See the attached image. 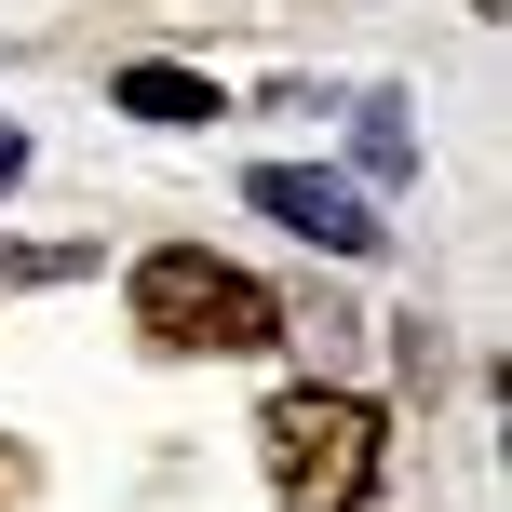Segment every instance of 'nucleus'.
Segmentation results:
<instances>
[{"mask_svg": "<svg viewBox=\"0 0 512 512\" xmlns=\"http://www.w3.org/2000/svg\"><path fill=\"white\" fill-rule=\"evenodd\" d=\"M364 162H378V176H405V162H418V135H405V95H364Z\"/></svg>", "mask_w": 512, "mask_h": 512, "instance_id": "39448f33", "label": "nucleus"}, {"mask_svg": "<svg viewBox=\"0 0 512 512\" xmlns=\"http://www.w3.org/2000/svg\"><path fill=\"white\" fill-rule=\"evenodd\" d=\"M122 297H135V324L162 351H270L283 337V297L256 270H230V256H203V243H149Z\"/></svg>", "mask_w": 512, "mask_h": 512, "instance_id": "f03ea898", "label": "nucleus"}, {"mask_svg": "<svg viewBox=\"0 0 512 512\" xmlns=\"http://www.w3.org/2000/svg\"><path fill=\"white\" fill-rule=\"evenodd\" d=\"M108 108H135V122H162V135H189V122H216V81H189V68H108Z\"/></svg>", "mask_w": 512, "mask_h": 512, "instance_id": "20e7f679", "label": "nucleus"}, {"mask_svg": "<svg viewBox=\"0 0 512 512\" xmlns=\"http://www.w3.org/2000/svg\"><path fill=\"white\" fill-rule=\"evenodd\" d=\"M243 203L270 216V230L324 243V256H378V243H391V216L364 203L351 176H324V162H256V176H243Z\"/></svg>", "mask_w": 512, "mask_h": 512, "instance_id": "7ed1b4c3", "label": "nucleus"}, {"mask_svg": "<svg viewBox=\"0 0 512 512\" xmlns=\"http://www.w3.org/2000/svg\"><path fill=\"white\" fill-rule=\"evenodd\" d=\"M256 459H270V499H283V512H378L391 432H378V405H364V391L297 378V391H270V405H256Z\"/></svg>", "mask_w": 512, "mask_h": 512, "instance_id": "f257e3e1", "label": "nucleus"}, {"mask_svg": "<svg viewBox=\"0 0 512 512\" xmlns=\"http://www.w3.org/2000/svg\"><path fill=\"white\" fill-rule=\"evenodd\" d=\"M486 14H499V0H486Z\"/></svg>", "mask_w": 512, "mask_h": 512, "instance_id": "0eeeda50", "label": "nucleus"}, {"mask_svg": "<svg viewBox=\"0 0 512 512\" xmlns=\"http://www.w3.org/2000/svg\"><path fill=\"white\" fill-rule=\"evenodd\" d=\"M27 176V122H0V189H14Z\"/></svg>", "mask_w": 512, "mask_h": 512, "instance_id": "423d86ee", "label": "nucleus"}]
</instances>
